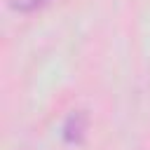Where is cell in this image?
I'll list each match as a JSON object with an SVG mask.
<instances>
[{
  "label": "cell",
  "instance_id": "2",
  "mask_svg": "<svg viewBox=\"0 0 150 150\" xmlns=\"http://www.w3.org/2000/svg\"><path fill=\"white\" fill-rule=\"evenodd\" d=\"M47 2L49 0H7V5L12 9H16V12H33V9H38V7L47 5Z\"/></svg>",
  "mask_w": 150,
  "mask_h": 150
},
{
  "label": "cell",
  "instance_id": "1",
  "mask_svg": "<svg viewBox=\"0 0 150 150\" xmlns=\"http://www.w3.org/2000/svg\"><path fill=\"white\" fill-rule=\"evenodd\" d=\"M84 134H87V115L82 110H73L63 122L61 136H63L66 143H75L77 145V143H82Z\"/></svg>",
  "mask_w": 150,
  "mask_h": 150
}]
</instances>
